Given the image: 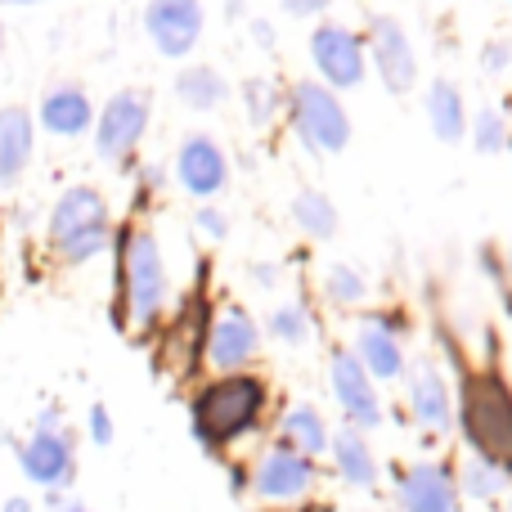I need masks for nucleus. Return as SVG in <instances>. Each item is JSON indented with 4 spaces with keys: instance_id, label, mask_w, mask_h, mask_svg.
<instances>
[{
    "instance_id": "obj_1",
    "label": "nucleus",
    "mask_w": 512,
    "mask_h": 512,
    "mask_svg": "<svg viewBox=\"0 0 512 512\" xmlns=\"http://www.w3.org/2000/svg\"><path fill=\"white\" fill-rule=\"evenodd\" d=\"M265 405H270V387L256 373H225L189 400V432L207 454H221L261 427Z\"/></svg>"
},
{
    "instance_id": "obj_2",
    "label": "nucleus",
    "mask_w": 512,
    "mask_h": 512,
    "mask_svg": "<svg viewBox=\"0 0 512 512\" xmlns=\"http://www.w3.org/2000/svg\"><path fill=\"white\" fill-rule=\"evenodd\" d=\"M454 423L472 459L512 477V387L499 373H463Z\"/></svg>"
},
{
    "instance_id": "obj_3",
    "label": "nucleus",
    "mask_w": 512,
    "mask_h": 512,
    "mask_svg": "<svg viewBox=\"0 0 512 512\" xmlns=\"http://www.w3.org/2000/svg\"><path fill=\"white\" fill-rule=\"evenodd\" d=\"M113 239V221H108V203L99 189L72 185L54 198L50 207V248L68 265H81L99 256Z\"/></svg>"
},
{
    "instance_id": "obj_4",
    "label": "nucleus",
    "mask_w": 512,
    "mask_h": 512,
    "mask_svg": "<svg viewBox=\"0 0 512 512\" xmlns=\"http://www.w3.org/2000/svg\"><path fill=\"white\" fill-rule=\"evenodd\" d=\"M117 274H122V297H126L131 319L140 328H149L171 297L167 261L158 252V239L144 230L122 234V243H117Z\"/></svg>"
},
{
    "instance_id": "obj_5",
    "label": "nucleus",
    "mask_w": 512,
    "mask_h": 512,
    "mask_svg": "<svg viewBox=\"0 0 512 512\" xmlns=\"http://www.w3.org/2000/svg\"><path fill=\"white\" fill-rule=\"evenodd\" d=\"M18 468L32 486L50 490V495H63L77 477V445H72L68 427H63L59 409H41L32 436L18 445Z\"/></svg>"
},
{
    "instance_id": "obj_6",
    "label": "nucleus",
    "mask_w": 512,
    "mask_h": 512,
    "mask_svg": "<svg viewBox=\"0 0 512 512\" xmlns=\"http://www.w3.org/2000/svg\"><path fill=\"white\" fill-rule=\"evenodd\" d=\"M292 126L315 153H342L351 144V117H346L342 99L319 81H297L288 95Z\"/></svg>"
},
{
    "instance_id": "obj_7",
    "label": "nucleus",
    "mask_w": 512,
    "mask_h": 512,
    "mask_svg": "<svg viewBox=\"0 0 512 512\" xmlns=\"http://www.w3.org/2000/svg\"><path fill=\"white\" fill-rule=\"evenodd\" d=\"M149 113H153V104L144 90H117L95 117V153L99 158L126 167V162L135 158V149H140L144 131H149Z\"/></svg>"
},
{
    "instance_id": "obj_8",
    "label": "nucleus",
    "mask_w": 512,
    "mask_h": 512,
    "mask_svg": "<svg viewBox=\"0 0 512 512\" xmlns=\"http://www.w3.org/2000/svg\"><path fill=\"white\" fill-rule=\"evenodd\" d=\"M248 490L265 504H297L315 490V463L306 454L288 450L283 441H274L270 450H261V459L248 472Z\"/></svg>"
},
{
    "instance_id": "obj_9",
    "label": "nucleus",
    "mask_w": 512,
    "mask_h": 512,
    "mask_svg": "<svg viewBox=\"0 0 512 512\" xmlns=\"http://www.w3.org/2000/svg\"><path fill=\"white\" fill-rule=\"evenodd\" d=\"M310 59H315V72H319V86L337 90H351L364 81L369 72V54H364V41L342 23H319L310 32Z\"/></svg>"
},
{
    "instance_id": "obj_10",
    "label": "nucleus",
    "mask_w": 512,
    "mask_h": 512,
    "mask_svg": "<svg viewBox=\"0 0 512 512\" xmlns=\"http://www.w3.org/2000/svg\"><path fill=\"white\" fill-rule=\"evenodd\" d=\"M328 387H333V400H337V409H342L346 427H355V432L382 427L378 387H373V378L360 369V360H355L351 351H342V346L328 355Z\"/></svg>"
},
{
    "instance_id": "obj_11",
    "label": "nucleus",
    "mask_w": 512,
    "mask_h": 512,
    "mask_svg": "<svg viewBox=\"0 0 512 512\" xmlns=\"http://www.w3.org/2000/svg\"><path fill=\"white\" fill-rule=\"evenodd\" d=\"M144 32L167 59H185L203 36V5L198 0H149L144 5Z\"/></svg>"
},
{
    "instance_id": "obj_12",
    "label": "nucleus",
    "mask_w": 512,
    "mask_h": 512,
    "mask_svg": "<svg viewBox=\"0 0 512 512\" xmlns=\"http://www.w3.org/2000/svg\"><path fill=\"white\" fill-rule=\"evenodd\" d=\"M256 355H261V328H256V319L243 306L221 310V319L207 333V364L225 378V373H243Z\"/></svg>"
},
{
    "instance_id": "obj_13",
    "label": "nucleus",
    "mask_w": 512,
    "mask_h": 512,
    "mask_svg": "<svg viewBox=\"0 0 512 512\" xmlns=\"http://www.w3.org/2000/svg\"><path fill=\"white\" fill-rule=\"evenodd\" d=\"M369 50H373V68H378L382 86H387L391 95H409L418 81V54H414V45H409L405 27H400L391 14L373 18Z\"/></svg>"
},
{
    "instance_id": "obj_14",
    "label": "nucleus",
    "mask_w": 512,
    "mask_h": 512,
    "mask_svg": "<svg viewBox=\"0 0 512 512\" xmlns=\"http://www.w3.org/2000/svg\"><path fill=\"white\" fill-rule=\"evenodd\" d=\"M405 400L409 414L423 432L445 436L454 427V400H450V382L441 378L432 360H414V369H405Z\"/></svg>"
},
{
    "instance_id": "obj_15",
    "label": "nucleus",
    "mask_w": 512,
    "mask_h": 512,
    "mask_svg": "<svg viewBox=\"0 0 512 512\" xmlns=\"http://www.w3.org/2000/svg\"><path fill=\"white\" fill-rule=\"evenodd\" d=\"M396 328L400 324L391 315H364L360 324H355L351 355L360 360V369L369 373L373 382H391V378H400V373L409 369V364H405V346H400Z\"/></svg>"
},
{
    "instance_id": "obj_16",
    "label": "nucleus",
    "mask_w": 512,
    "mask_h": 512,
    "mask_svg": "<svg viewBox=\"0 0 512 512\" xmlns=\"http://www.w3.org/2000/svg\"><path fill=\"white\" fill-rule=\"evenodd\" d=\"M459 486L445 463H414L396 481V508L400 512H459Z\"/></svg>"
},
{
    "instance_id": "obj_17",
    "label": "nucleus",
    "mask_w": 512,
    "mask_h": 512,
    "mask_svg": "<svg viewBox=\"0 0 512 512\" xmlns=\"http://www.w3.org/2000/svg\"><path fill=\"white\" fill-rule=\"evenodd\" d=\"M176 180L189 198H212L230 185V162L212 135H189L176 153Z\"/></svg>"
},
{
    "instance_id": "obj_18",
    "label": "nucleus",
    "mask_w": 512,
    "mask_h": 512,
    "mask_svg": "<svg viewBox=\"0 0 512 512\" xmlns=\"http://www.w3.org/2000/svg\"><path fill=\"white\" fill-rule=\"evenodd\" d=\"M36 117H41V126L50 135L77 140V135H86L90 122H95V104H90V95L81 86L63 81V86H50L41 95V108H36Z\"/></svg>"
},
{
    "instance_id": "obj_19",
    "label": "nucleus",
    "mask_w": 512,
    "mask_h": 512,
    "mask_svg": "<svg viewBox=\"0 0 512 512\" xmlns=\"http://www.w3.org/2000/svg\"><path fill=\"white\" fill-rule=\"evenodd\" d=\"M36 149V122L23 104L0 108V189L18 185V176L27 171Z\"/></svg>"
},
{
    "instance_id": "obj_20",
    "label": "nucleus",
    "mask_w": 512,
    "mask_h": 512,
    "mask_svg": "<svg viewBox=\"0 0 512 512\" xmlns=\"http://www.w3.org/2000/svg\"><path fill=\"white\" fill-rule=\"evenodd\" d=\"M328 454H333V472L342 477V486H351V490L378 486V454L364 441V432L342 427L337 436H328Z\"/></svg>"
},
{
    "instance_id": "obj_21",
    "label": "nucleus",
    "mask_w": 512,
    "mask_h": 512,
    "mask_svg": "<svg viewBox=\"0 0 512 512\" xmlns=\"http://www.w3.org/2000/svg\"><path fill=\"white\" fill-rule=\"evenodd\" d=\"M328 423H324V414H319L315 405H288L283 409V418H279V441L288 445V450H297V454H306L310 463L319 459V454H328Z\"/></svg>"
},
{
    "instance_id": "obj_22",
    "label": "nucleus",
    "mask_w": 512,
    "mask_h": 512,
    "mask_svg": "<svg viewBox=\"0 0 512 512\" xmlns=\"http://www.w3.org/2000/svg\"><path fill=\"white\" fill-rule=\"evenodd\" d=\"M427 122H432L436 140L459 144L468 135V108H463V90L450 77H436L427 90Z\"/></svg>"
},
{
    "instance_id": "obj_23",
    "label": "nucleus",
    "mask_w": 512,
    "mask_h": 512,
    "mask_svg": "<svg viewBox=\"0 0 512 512\" xmlns=\"http://www.w3.org/2000/svg\"><path fill=\"white\" fill-rule=\"evenodd\" d=\"M176 95L185 108L212 113V108H221L225 99H230V81H225L216 68H207V63H189V68H180V77H176Z\"/></svg>"
},
{
    "instance_id": "obj_24",
    "label": "nucleus",
    "mask_w": 512,
    "mask_h": 512,
    "mask_svg": "<svg viewBox=\"0 0 512 512\" xmlns=\"http://www.w3.org/2000/svg\"><path fill=\"white\" fill-rule=\"evenodd\" d=\"M454 486H459V499H472V504H495L499 495H508L512 490V477H504L499 468H490V463H481V459H468L459 468V477H454Z\"/></svg>"
},
{
    "instance_id": "obj_25",
    "label": "nucleus",
    "mask_w": 512,
    "mask_h": 512,
    "mask_svg": "<svg viewBox=\"0 0 512 512\" xmlns=\"http://www.w3.org/2000/svg\"><path fill=\"white\" fill-rule=\"evenodd\" d=\"M292 221H297V230H306L310 239H333L337 234V207L328 203L319 189H301V194L292 198Z\"/></svg>"
},
{
    "instance_id": "obj_26",
    "label": "nucleus",
    "mask_w": 512,
    "mask_h": 512,
    "mask_svg": "<svg viewBox=\"0 0 512 512\" xmlns=\"http://www.w3.org/2000/svg\"><path fill=\"white\" fill-rule=\"evenodd\" d=\"M468 135H472V149H477V153H504L508 149V135H512L504 108L481 104L477 117H472V126H468Z\"/></svg>"
},
{
    "instance_id": "obj_27",
    "label": "nucleus",
    "mask_w": 512,
    "mask_h": 512,
    "mask_svg": "<svg viewBox=\"0 0 512 512\" xmlns=\"http://www.w3.org/2000/svg\"><path fill=\"white\" fill-rule=\"evenodd\" d=\"M310 333H315V324H310V310L301 306V301H288V306H279L270 315V337H274V342L306 346Z\"/></svg>"
},
{
    "instance_id": "obj_28",
    "label": "nucleus",
    "mask_w": 512,
    "mask_h": 512,
    "mask_svg": "<svg viewBox=\"0 0 512 512\" xmlns=\"http://www.w3.org/2000/svg\"><path fill=\"white\" fill-rule=\"evenodd\" d=\"M324 292H328V301H333V306H360L364 292H369V283H364L351 265H328Z\"/></svg>"
},
{
    "instance_id": "obj_29",
    "label": "nucleus",
    "mask_w": 512,
    "mask_h": 512,
    "mask_svg": "<svg viewBox=\"0 0 512 512\" xmlns=\"http://www.w3.org/2000/svg\"><path fill=\"white\" fill-rule=\"evenodd\" d=\"M243 95H248L252 122H270V113H274V90L265 86V81H248V86H243Z\"/></svg>"
},
{
    "instance_id": "obj_30",
    "label": "nucleus",
    "mask_w": 512,
    "mask_h": 512,
    "mask_svg": "<svg viewBox=\"0 0 512 512\" xmlns=\"http://www.w3.org/2000/svg\"><path fill=\"white\" fill-rule=\"evenodd\" d=\"M90 441L104 450V445H113V414H108V405H90Z\"/></svg>"
},
{
    "instance_id": "obj_31",
    "label": "nucleus",
    "mask_w": 512,
    "mask_h": 512,
    "mask_svg": "<svg viewBox=\"0 0 512 512\" xmlns=\"http://www.w3.org/2000/svg\"><path fill=\"white\" fill-rule=\"evenodd\" d=\"M198 230L212 234V239H225V230H230V225H225V216L216 212V207H198Z\"/></svg>"
},
{
    "instance_id": "obj_32",
    "label": "nucleus",
    "mask_w": 512,
    "mask_h": 512,
    "mask_svg": "<svg viewBox=\"0 0 512 512\" xmlns=\"http://www.w3.org/2000/svg\"><path fill=\"white\" fill-rule=\"evenodd\" d=\"M481 59H486V68H490V72H504V68H508V59H512V45H508V41H490L486 50H481Z\"/></svg>"
},
{
    "instance_id": "obj_33",
    "label": "nucleus",
    "mask_w": 512,
    "mask_h": 512,
    "mask_svg": "<svg viewBox=\"0 0 512 512\" xmlns=\"http://www.w3.org/2000/svg\"><path fill=\"white\" fill-rule=\"evenodd\" d=\"M283 9H288L292 18H315V14H324L328 5H333V0H279Z\"/></svg>"
},
{
    "instance_id": "obj_34",
    "label": "nucleus",
    "mask_w": 512,
    "mask_h": 512,
    "mask_svg": "<svg viewBox=\"0 0 512 512\" xmlns=\"http://www.w3.org/2000/svg\"><path fill=\"white\" fill-rule=\"evenodd\" d=\"M50 512H90L86 504H68L63 495H50Z\"/></svg>"
},
{
    "instance_id": "obj_35",
    "label": "nucleus",
    "mask_w": 512,
    "mask_h": 512,
    "mask_svg": "<svg viewBox=\"0 0 512 512\" xmlns=\"http://www.w3.org/2000/svg\"><path fill=\"white\" fill-rule=\"evenodd\" d=\"M0 512H32V499L14 495V499H5V504H0Z\"/></svg>"
},
{
    "instance_id": "obj_36",
    "label": "nucleus",
    "mask_w": 512,
    "mask_h": 512,
    "mask_svg": "<svg viewBox=\"0 0 512 512\" xmlns=\"http://www.w3.org/2000/svg\"><path fill=\"white\" fill-rule=\"evenodd\" d=\"M0 5H41V0H0Z\"/></svg>"
},
{
    "instance_id": "obj_37",
    "label": "nucleus",
    "mask_w": 512,
    "mask_h": 512,
    "mask_svg": "<svg viewBox=\"0 0 512 512\" xmlns=\"http://www.w3.org/2000/svg\"><path fill=\"white\" fill-rule=\"evenodd\" d=\"M508 274H512V248H508Z\"/></svg>"
},
{
    "instance_id": "obj_38",
    "label": "nucleus",
    "mask_w": 512,
    "mask_h": 512,
    "mask_svg": "<svg viewBox=\"0 0 512 512\" xmlns=\"http://www.w3.org/2000/svg\"><path fill=\"white\" fill-rule=\"evenodd\" d=\"M504 512H512V490H508V508H504Z\"/></svg>"
},
{
    "instance_id": "obj_39",
    "label": "nucleus",
    "mask_w": 512,
    "mask_h": 512,
    "mask_svg": "<svg viewBox=\"0 0 512 512\" xmlns=\"http://www.w3.org/2000/svg\"><path fill=\"white\" fill-rule=\"evenodd\" d=\"M0 45H5V27H0Z\"/></svg>"
},
{
    "instance_id": "obj_40",
    "label": "nucleus",
    "mask_w": 512,
    "mask_h": 512,
    "mask_svg": "<svg viewBox=\"0 0 512 512\" xmlns=\"http://www.w3.org/2000/svg\"><path fill=\"white\" fill-rule=\"evenodd\" d=\"M508 149H512V135H508Z\"/></svg>"
}]
</instances>
